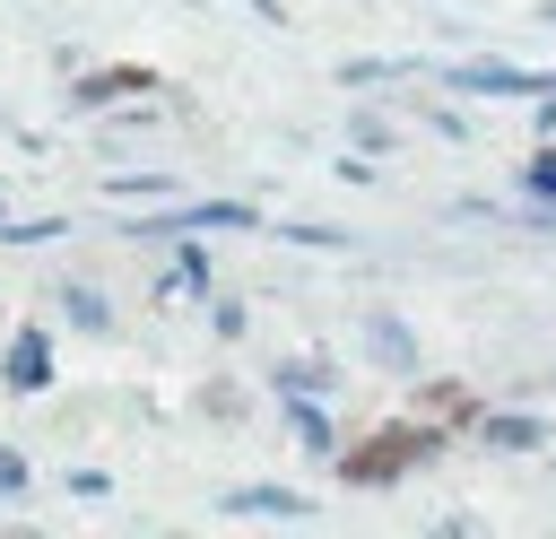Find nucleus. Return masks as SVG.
<instances>
[{
    "label": "nucleus",
    "mask_w": 556,
    "mask_h": 539,
    "mask_svg": "<svg viewBox=\"0 0 556 539\" xmlns=\"http://www.w3.org/2000/svg\"><path fill=\"white\" fill-rule=\"evenodd\" d=\"M434 452H443L434 417H391L382 435H365V443H348V452H339V478H348V487H391V478L426 469Z\"/></svg>",
    "instance_id": "f257e3e1"
},
{
    "label": "nucleus",
    "mask_w": 556,
    "mask_h": 539,
    "mask_svg": "<svg viewBox=\"0 0 556 539\" xmlns=\"http://www.w3.org/2000/svg\"><path fill=\"white\" fill-rule=\"evenodd\" d=\"M452 87H469V96H539V104H556V70H513V61H452Z\"/></svg>",
    "instance_id": "f03ea898"
},
{
    "label": "nucleus",
    "mask_w": 556,
    "mask_h": 539,
    "mask_svg": "<svg viewBox=\"0 0 556 539\" xmlns=\"http://www.w3.org/2000/svg\"><path fill=\"white\" fill-rule=\"evenodd\" d=\"M156 87V70H139V61H113V70H96V78H78L70 96L78 104H113V96H148Z\"/></svg>",
    "instance_id": "7ed1b4c3"
},
{
    "label": "nucleus",
    "mask_w": 556,
    "mask_h": 539,
    "mask_svg": "<svg viewBox=\"0 0 556 539\" xmlns=\"http://www.w3.org/2000/svg\"><path fill=\"white\" fill-rule=\"evenodd\" d=\"M52 383V339L43 330H17L9 339V391H43Z\"/></svg>",
    "instance_id": "20e7f679"
},
{
    "label": "nucleus",
    "mask_w": 556,
    "mask_h": 539,
    "mask_svg": "<svg viewBox=\"0 0 556 539\" xmlns=\"http://www.w3.org/2000/svg\"><path fill=\"white\" fill-rule=\"evenodd\" d=\"M478 443H495V452H539L547 426H539L530 409H495V417H478Z\"/></svg>",
    "instance_id": "39448f33"
},
{
    "label": "nucleus",
    "mask_w": 556,
    "mask_h": 539,
    "mask_svg": "<svg viewBox=\"0 0 556 539\" xmlns=\"http://www.w3.org/2000/svg\"><path fill=\"white\" fill-rule=\"evenodd\" d=\"M226 513H252V522H304L313 504H304L295 487H235V496H226Z\"/></svg>",
    "instance_id": "423d86ee"
},
{
    "label": "nucleus",
    "mask_w": 556,
    "mask_h": 539,
    "mask_svg": "<svg viewBox=\"0 0 556 539\" xmlns=\"http://www.w3.org/2000/svg\"><path fill=\"white\" fill-rule=\"evenodd\" d=\"M417 417H434V426H478V400H469V383H417Z\"/></svg>",
    "instance_id": "0eeeda50"
},
{
    "label": "nucleus",
    "mask_w": 556,
    "mask_h": 539,
    "mask_svg": "<svg viewBox=\"0 0 556 539\" xmlns=\"http://www.w3.org/2000/svg\"><path fill=\"white\" fill-rule=\"evenodd\" d=\"M374 348L391 356V374H417V365H408V330H400V322H374Z\"/></svg>",
    "instance_id": "6e6552de"
},
{
    "label": "nucleus",
    "mask_w": 556,
    "mask_h": 539,
    "mask_svg": "<svg viewBox=\"0 0 556 539\" xmlns=\"http://www.w3.org/2000/svg\"><path fill=\"white\" fill-rule=\"evenodd\" d=\"M295 435H304V452H330V417L304 409V391H295Z\"/></svg>",
    "instance_id": "1a4fd4ad"
},
{
    "label": "nucleus",
    "mask_w": 556,
    "mask_h": 539,
    "mask_svg": "<svg viewBox=\"0 0 556 539\" xmlns=\"http://www.w3.org/2000/svg\"><path fill=\"white\" fill-rule=\"evenodd\" d=\"M521 183H530V191H547V200H556V148H539V156H530V165H521Z\"/></svg>",
    "instance_id": "9d476101"
},
{
    "label": "nucleus",
    "mask_w": 556,
    "mask_h": 539,
    "mask_svg": "<svg viewBox=\"0 0 556 539\" xmlns=\"http://www.w3.org/2000/svg\"><path fill=\"white\" fill-rule=\"evenodd\" d=\"M278 383H287V391H321V383H330V365H287Z\"/></svg>",
    "instance_id": "9b49d317"
},
{
    "label": "nucleus",
    "mask_w": 556,
    "mask_h": 539,
    "mask_svg": "<svg viewBox=\"0 0 556 539\" xmlns=\"http://www.w3.org/2000/svg\"><path fill=\"white\" fill-rule=\"evenodd\" d=\"M17 487H26V461H17V452H0V496H17Z\"/></svg>",
    "instance_id": "f8f14e48"
},
{
    "label": "nucleus",
    "mask_w": 556,
    "mask_h": 539,
    "mask_svg": "<svg viewBox=\"0 0 556 539\" xmlns=\"http://www.w3.org/2000/svg\"><path fill=\"white\" fill-rule=\"evenodd\" d=\"M539 17H547V26H556V0H547V9H539Z\"/></svg>",
    "instance_id": "ddd939ff"
}]
</instances>
